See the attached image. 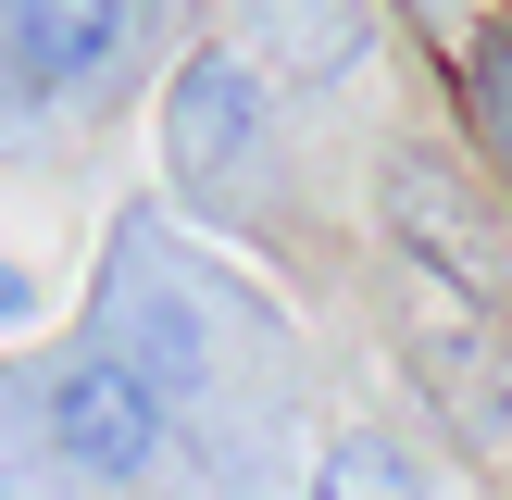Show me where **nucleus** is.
<instances>
[{
  "instance_id": "1",
  "label": "nucleus",
  "mask_w": 512,
  "mask_h": 500,
  "mask_svg": "<svg viewBox=\"0 0 512 500\" xmlns=\"http://www.w3.org/2000/svg\"><path fill=\"white\" fill-rule=\"evenodd\" d=\"M388 313H400V350H413V388L438 400V425L463 450H512V325H500V288L450 263H388Z\"/></svg>"
},
{
  "instance_id": "2",
  "label": "nucleus",
  "mask_w": 512,
  "mask_h": 500,
  "mask_svg": "<svg viewBox=\"0 0 512 500\" xmlns=\"http://www.w3.org/2000/svg\"><path fill=\"white\" fill-rule=\"evenodd\" d=\"M213 313H238L225 275H200L150 213H125L113 275H100V350H125L163 400H200L213 388Z\"/></svg>"
},
{
  "instance_id": "3",
  "label": "nucleus",
  "mask_w": 512,
  "mask_h": 500,
  "mask_svg": "<svg viewBox=\"0 0 512 500\" xmlns=\"http://www.w3.org/2000/svg\"><path fill=\"white\" fill-rule=\"evenodd\" d=\"M150 25H163V0H0V50H13L38 125L50 113H100L138 75Z\"/></svg>"
},
{
  "instance_id": "4",
  "label": "nucleus",
  "mask_w": 512,
  "mask_h": 500,
  "mask_svg": "<svg viewBox=\"0 0 512 500\" xmlns=\"http://www.w3.org/2000/svg\"><path fill=\"white\" fill-rule=\"evenodd\" d=\"M375 213H388V238L413 250V263H450V275H475V288H500V263H512L500 200L475 188L450 150H388V163H375Z\"/></svg>"
},
{
  "instance_id": "5",
  "label": "nucleus",
  "mask_w": 512,
  "mask_h": 500,
  "mask_svg": "<svg viewBox=\"0 0 512 500\" xmlns=\"http://www.w3.org/2000/svg\"><path fill=\"white\" fill-rule=\"evenodd\" d=\"M263 88L275 75H250L238 50H188V63H175V88H163V163H175V188L213 200L225 175L263 150Z\"/></svg>"
},
{
  "instance_id": "6",
  "label": "nucleus",
  "mask_w": 512,
  "mask_h": 500,
  "mask_svg": "<svg viewBox=\"0 0 512 500\" xmlns=\"http://www.w3.org/2000/svg\"><path fill=\"white\" fill-rule=\"evenodd\" d=\"M50 450H63L75 475H138L150 450H163V388H150L125 350H75V363L50 375Z\"/></svg>"
},
{
  "instance_id": "7",
  "label": "nucleus",
  "mask_w": 512,
  "mask_h": 500,
  "mask_svg": "<svg viewBox=\"0 0 512 500\" xmlns=\"http://www.w3.org/2000/svg\"><path fill=\"white\" fill-rule=\"evenodd\" d=\"M225 13H238V50H263L275 88H338V75L375 50L363 0H225Z\"/></svg>"
},
{
  "instance_id": "8",
  "label": "nucleus",
  "mask_w": 512,
  "mask_h": 500,
  "mask_svg": "<svg viewBox=\"0 0 512 500\" xmlns=\"http://www.w3.org/2000/svg\"><path fill=\"white\" fill-rule=\"evenodd\" d=\"M313 500H425V488H413V450H400V438L350 425V438H325V463H313Z\"/></svg>"
},
{
  "instance_id": "9",
  "label": "nucleus",
  "mask_w": 512,
  "mask_h": 500,
  "mask_svg": "<svg viewBox=\"0 0 512 500\" xmlns=\"http://www.w3.org/2000/svg\"><path fill=\"white\" fill-rule=\"evenodd\" d=\"M463 113H475V138H488V163L512 175V50L500 38H463Z\"/></svg>"
},
{
  "instance_id": "10",
  "label": "nucleus",
  "mask_w": 512,
  "mask_h": 500,
  "mask_svg": "<svg viewBox=\"0 0 512 500\" xmlns=\"http://www.w3.org/2000/svg\"><path fill=\"white\" fill-rule=\"evenodd\" d=\"M25 125H38V100H25V75H13V50H0V150H13Z\"/></svg>"
},
{
  "instance_id": "11",
  "label": "nucleus",
  "mask_w": 512,
  "mask_h": 500,
  "mask_svg": "<svg viewBox=\"0 0 512 500\" xmlns=\"http://www.w3.org/2000/svg\"><path fill=\"white\" fill-rule=\"evenodd\" d=\"M25 300H38V288H25V275L0 263V325H25Z\"/></svg>"
},
{
  "instance_id": "12",
  "label": "nucleus",
  "mask_w": 512,
  "mask_h": 500,
  "mask_svg": "<svg viewBox=\"0 0 512 500\" xmlns=\"http://www.w3.org/2000/svg\"><path fill=\"white\" fill-rule=\"evenodd\" d=\"M0 500H25V488H13V463H0Z\"/></svg>"
},
{
  "instance_id": "13",
  "label": "nucleus",
  "mask_w": 512,
  "mask_h": 500,
  "mask_svg": "<svg viewBox=\"0 0 512 500\" xmlns=\"http://www.w3.org/2000/svg\"><path fill=\"white\" fill-rule=\"evenodd\" d=\"M425 13H438V25H450V0H425Z\"/></svg>"
}]
</instances>
